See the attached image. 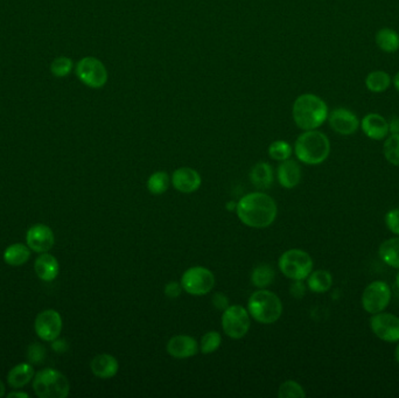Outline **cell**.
Segmentation results:
<instances>
[{
  "instance_id": "1",
  "label": "cell",
  "mask_w": 399,
  "mask_h": 398,
  "mask_svg": "<svg viewBox=\"0 0 399 398\" xmlns=\"http://www.w3.org/2000/svg\"><path fill=\"white\" fill-rule=\"evenodd\" d=\"M236 214L245 226L262 229L275 221L278 207L266 193H250L238 201Z\"/></svg>"
},
{
  "instance_id": "2",
  "label": "cell",
  "mask_w": 399,
  "mask_h": 398,
  "mask_svg": "<svg viewBox=\"0 0 399 398\" xmlns=\"http://www.w3.org/2000/svg\"><path fill=\"white\" fill-rule=\"evenodd\" d=\"M328 106L322 98L314 94H302L295 98L292 117L298 128L304 131L317 130L327 120Z\"/></svg>"
},
{
  "instance_id": "3",
  "label": "cell",
  "mask_w": 399,
  "mask_h": 398,
  "mask_svg": "<svg viewBox=\"0 0 399 398\" xmlns=\"http://www.w3.org/2000/svg\"><path fill=\"white\" fill-rule=\"evenodd\" d=\"M294 153L306 165H319L331 153V142L322 132L307 130L295 140Z\"/></svg>"
},
{
  "instance_id": "4",
  "label": "cell",
  "mask_w": 399,
  "mask_h": 398,
  "mask_svg": "<svg viewBox=\"0 0 399 398\" xmlns=\"http://www.w3.org/2000/svg\"><path fill=\"white\" fill-rule=\"evenodd\" d=\"M248 311L258 323L270 325L282 316V303L275 292L260 289L249 298Z\"/></svg>"
},
{
  "instance_id": "5",
  "label": "cell",
  "mask_w": 399,
  "mask_h": 398,
  "mask_svg": "<svg viewBox=\"0 0 399 398\" xmlns=\"http://www.w3.org/2000/svg\"><path fill=\"white\" fill-rule=\"evenodd\" d=\"M33 390L40 398H66L68 397L70 386L62 372L46 368L33 377Z\"/></svg>"
},
{
  "instance_id": "6",
  "label": "cell",
  "mask_w": 399,
  "mask_h": 398,
  "mask_svg": "<svg viewBox=\"0 0 399 398\" xmlns=\"http://www.w3.org/2000/svg\"><path fill=\"white\" fill-rule=\"evenodd\" d=\"M279 269L292 281H304L313 270V259L300 249H290L279 258Z\"/></svg>"
},
{
  "instance_id": "7",
  "label": "cell",
  "mask_w": 399,
  "mask_h": 398,
  "mask_svg": "<svg viewBox=\"0 0 399 398\" xmlns=\"http://www.w3.org/2000/svg\"><path fill=\"white\" fill-rule=\"evenodd\" d=\"M250 326L251 320L248 308L243 307L242 305H230L223 311L222 328L229 338L235 340L244 338Z\"/></svg>"
},
{
  "instance_id": "8",
  "label": "cell",
  "mask_w": 399,
  "mask_h": 398,
  "mask_svg": "<svg viewBox=\"0 0 399 398\" xmlns=\"http://www.w3.org/2000/svg\"><path fill=\"white\" fill-rule=\"evenodd\" d=\"M75 72L79 81L93 89H101L109 79L106 66L96 57L81 59L76 64Z\"/></svg>"
},
{
  "instance_id": "9",
  "label": "cell",
  "mask_w": 399,
  "mask_h": 398,
  "mask_svg": "<svg viewBox=\"0 0 399 398\" xmlns=\"http://www.w3.org/2000/svg\"><path fill=\"white\" fill-rule=\"evenodd\" d=\"M181 286L192 296H204L215 286L214 274L207 267H189L181 277Z\"/></svg>"
},
{
  "instance_id": "10",
  "label": "cell",
  "mask_w": 399,
  "mask_h": 398,
  "mask_svg": "<svg viewBox=\"0 0 399 398\" xmlns=\"http://www.w3.org/2000/svg\"><path fill=\"white\" fill-rule=\"evenodd\" d=\"M391 301L390 286L382 281L370 283L362 294V306L370 314L383 312Z\"/></svg>"
},
{
  "instance_id": "11",
  "label": "cell",
  "mask_w": 399,
  "mask_h": 398,
  "mask_svg": "<svg viewBox=\"0 0 399 398\" xmlns=\"http://www.w3.org/2000/svg\"><path fill=\"white\" fill-rule=\"evenodd\" d=\"M35 333L42 341L53 342L62 332V318L55 310H46L39 313L35 323Z\"/></svg>"
},
{
  "instance_id": "12",
  "label": "cell",
  "mask_w": 399,
  "mask_h": 398,
  "mask_svg": "<svg viewBox=\"0 0 399 398\" xmlns=\"http://www.w3.org/2000/svg\"><path fill=\"white\" fill-rule=\"evenodd\" d=\"M370 327L377 338L387 342L399 341V318L391 313H376L370 318Z\"/></svg>"
},
{
  "instance_id": "13",
  "label": "cell",
  "mask_w": 399,
  "mask_h": 398,
  "mask_svg": "<svg viewBox=\"0 0 399 398\" xmlns=\"http://www.w3.org/2000/svg\"><path fill=\"white\" fill-rule=\"evenodd\" d=\"M27 245L30 250L38 254L48 252L55 245L53 230L46 225H35L26 234Z\"/></svg>"
},
{
  "instance_id": "14",
  "label": "cell",
  "mask_w": 399,
  "mask_h": 398,
  "mask_svg": "<svg viewBox=\"0 0 399 398\" xmlns=\"http://www.w3.org/2000/svg\"><path fill=\"white\" fill-rule=\"evenodd\" d=\"M328 122L331 130L341 135H351L360 128V120L358 116L351 110L339 108L333 110L328 115Z\"/></svg>"
},
{
  "instance_id": "15",
  "label": "cell",
  "mask_w": 399,
  "mask_h": 398,
  "mask_svg": "<svg viewBox=\"0 0 399 398\" xmlns=\"http://www.w3.org/2000/svg\"><path fill=\"white\" fill-rule=\"evenodd\" d=\"M171 182L177 192L191 194L199 189L202 184V179L196 169H191V167H180L174 171Z\"/></svg>"
},
{
  "instance_id": "16",
  "label": "cell",
  "mask_w": 399,
  "mask_h": 398,
  "mask_svg": "<svg viewBox=\"0 0 399 398\" xmlns=\"http://www.w3.org/2000/svg\"><path fill=\"white\" fill-rule=\"evenodd\" d=\"M199 342L191 335H175L167 343V353L175 359H188L199 353Z\"/></svg>"
},
{
  "instance_id": "17",
  "label": "cell",
  "mask_w": 399,
  "mask_h": 398,
  "mask_svg": "<svg viewBox=\"0 0 399 398\" xmlns=\"http://www.w3.org/2000/svg\"><path fill=\"white\" fill-rule=\"evenodd\" d=\"M360 125L363 133L370 140H385L389 135V122L378 113L365 115Z\"/></svg>"
},
{
  "instance_id": "18",
  "label": "cell",
  "mask_w": 399,
  "mask_h": 398,
  "mask_svg": "<svg viewBox=\"0 0 399 398\" xmlns=\"http://www.w3.org/2000/svg\"><path fill=\"white\" fill-rule=\"evenodd\" d=\"M277 178L282 187L287 188V189L297 187L302 181V169L297 162H294L292 159H287L279 165Z\"/></svg>"
},
{
  "instance_id": "19",
  "label": "cell",
  "mask_w": 399,
  "mask_h": 398,
  "mask_svg": "<svg viewBox=\"0 0 399 398\" xmlns=\"http://www.w3.org/2000/svg\"><path fill=\"white\" fill-rule=\"evenodd\" d=\"M90 369L95 376L99 379H111L116 375L119 369L116 357L110 354H99L95 357L90 362Z\"/></svg>"
},
{
  "instance_id": "20",
  "label": "cell",
  "mask_w": 399,
  "mask_h": 398,
  "mask_svg": "<svg viewBox=\"0 0 399 398\" xmlns=\"http://www.w3.org/2000/svg\"><path fill=\"white\" fill-rule=\"evenodd\" d=\"M35 270L39 278L43 282H53L59 276L60 265L53 255L43 252L35 260Z\"/></svg>"
},
{
  "instance_id": "21",
  "label": "cell",
  "mask_w": 399,
  "mask_h": 398,
  "mask_svg": "<svg viewBox=\"0 0 399 398\" xmlns=\"http://www.w3.org/2000/svg\"><path fill=\"white\" fill-rule=\"evenodd\" d=\"M35 375V368L30 363H20L8 372V383L14 389H20L30 383Z\"/></svg>"
},
{
  "instance_id": "22",
  "label": "cell",
  "mask_w": 399,
  "mask_h": 398,
  "mask_svg": "<svg viewBox=\"0 0 399 398\" xmlns=\"http://www.w3.org/2000/svg\"><path fill=\"white\" fill-rule=\"evenodd\" d=\"M253 186L260 189H268L273 182V169L269 162H260L253 166L250 172Z\"/></svg>"
},
{
  "instance_id": "23",
  "label": "cell",
  "mask_w": 399,
  "mask_h": 398,
  "mask_svg": "<svg viewBox=\"0 0 399 398\" xmlns=\"http://www.w3.org/2000/svg\"><path fill=\"white\" fill-rule=\"evenodd\" d=\"M30 257V250L28 245L23 243H15L6 248L4 252L5 263L11 267H20L28 262Z\"/></svg>"
},
{
  "instance_id": "24",
  "label": "cell",
  "mask_w": 399,
  "mask_h": 398,
  "mask_svg": "<svg viewBox=\"0 0 399 398\" xmlns=\"http://www.w3.org/2000/svg\"><path fill=\"white\" fill-rule=\"evenodd\" d=\"M378 255L389 267L399 269V237L385 240L380 245Z\"/></svg>"
},
{
  "instance_id": "25",
  "label": "cell",
  "mask_w": 399,
  "mask_h": 398,
  "mask_svg": "<svg viewBox=\"0 0 399 398\" xmlns=\"http://www.w3.org/2000/svg\"><path fill=\"white\" fill-rule=\"evenodd\" d=\"M377 46L385 53H395L399 49V34L391 28H382L376 34Z\"/></svg>"
},
{
  "instance_id": "26",
  "label": "cell",
  "mask_w": 399,
  "mask_h": 398,
  "mask_svg": "<svg viewBox=\"0 0 399 398\" xmlns=\"http://www.w3.org/2000/svg\"><path fill=\"white\" fill-rule=\"evenodd\" d=\"M365 86L368 91L375 94L385 93L388 91L389 86H391V77L388 73L383 70H375L368 74L365 77Z\"/></svg>"
},
{
  "instance_id": "27",
  "label": "cell",
  "mask_w": 399,
  "mask_h": 398,
  "mask_svg": "<svg viewBox=\"0 0 399 398\" xmlns=\"http://www.w3.org/2000/svg\"><path fill=\"white\" fill-rule=\"evenodd\" d=\"M307 285L312 292L324 293L327 292L333 285V277L331 274L326 270H317L311 272L309 274Z\"/></svg>"
},
{
  "instance_id": "28",
  "label": "cell",
  "mask_w": 399,
  "mask_h": 398,
  "mask_svg": "<svg viewBox=\"0 0 399 398\" xmlns=\"http://www.w3.org/2000/svg\"><path fill=\"white\" fill-rule=\"evenodd\" d=\"M275 272L269 264H260L251 274V282L258 289H266L275 281Z\"/></svg>"
},
{
  "instance_id": "29",
  "label": "cell",
  "mask_w": 399,
  "mask_h": 398,
  "mask_svg": "<svg viewBox=\"0 0 399 398\" xmlns=\"http://www.w3.org/2000/svg\"><path fill=\"white\" fill-rule=\"evenodd\" d=\"M171 178L165 171H158L152 174L147 180V189L153 196H162L170 188Z\"/></svg>"
},
{
  "instance_id": "30",
  "label": "cell",
  "mask_w": 399,
  "mask_h": 398,
  "mask_svg": "<svg viewBox=\"0 0 399 398\" xmlns=\"http://www.w3.org/2000/svg\"><path fill=\"white\" fill-rule=\"evenodd\" d=\"M292 153H293V149L285 140H275L269 146L270 158L277 162H285L291 158Z\"/></svg>"
},
{
  "instance_id": "31",
  "label": "cell",
  "mask_w": 399,
  "mask_h": 398,
  "mask_svg": "<svg viewBox=\"0 0 399 398\" xmlns=\"http://www.w3.org/2000/svg\"><path fill=\"white\" fill-rule=\"evenodd\" d=\"M222 343V337L219 332L211 331L201 339L200 342V350L202 354H213L219 350Z\"/></svg>"
},
{
  "instance_id": "32",
  "label": "cell",
  "mask_w": 399,
  "mask_h": 398,
  "mask_svg": "<svg viewBox=\"0 0 399 398\" xmlns=\"http://www.w3.org/2000/svg\"><path fill=\"white\" fill-rule=\"evenodd\" d=\"M383 153L391 165L399 167V135H391L385 140Z\"/></svg>"
},
{
  "instance_id": "33",
  "label": "cell",
  "mask_w": 399,
  "mask_h": 398,
  "mask_svg": "<svg viewBox=\"0 0 399 398\" xmlns=\"http://www.w3.org/2000/svg\"><path fill=\"white\" fill-rule=\"evenodd\" d=\"M278 396L280 398H304L306 392L300 384L289 379L279 387Z\"/></svg>"
},
{
  "instance_id": "34",
  "label": "cell",
  "mask_w": 399,
  "mask_h": 398,
  "mask_svg": "<svg viewBox=\"0 0 399 398\" xmlns=\"http://www.w3.org/2000/svg\"><path fill=\"white\" fill-rule=\"evenodd\" d=\"M74 64L72 59L66 57H60L55 59L50 66V72L57 77H66L72 73Z\"/></svg>"
},
{
  "instance_id": "35",
  "label": "cell",
  "mask_w": 399,
  "mask_h": 398,
  "mask_svg": "<svg viewBox=\"0 0 399 398\" xmlns=\"http://www.w3.org/2000/svg\"><path fill=\"white\" fill-rule=\"evenodd\" d=\"M45 357L46 350L43 348V345H39V343L30 345L28 352H27V357H28V360H30L32 363H35V365L41 363Z\"/></svg>"
},
{
  "instance_id": "36",
  "label": "cell",
  "mask_w": 399,
  "mask_h": 398,
  "mask_svg": "<svg viewBox=\"0 0 399 398\" xmlns=\"http://www.w3.org/2000/svg\"><path fill=\"white\" fill-rule=\"evenodd\" d=\"M385 223L391 233L399 235V208L388 211L385 215Z\"/></svg>"
},
{
  "instance_id": "37",
  "label": "cell",
  "mask_w": 399,
  "mask_h": 398,
  "mask_svg": "<svg viewBox=\"0 0 399 398\" xmlns=\"http://www.w3.org/2000/svg\"><path fill=\"white\" fill-rule=\"evenodd\" d=\"M182 286H181V283L177 282H170L167 283L165 286V294L166 297L171 298V299H175V298L180 296L181 292H182Z\"/></svg>"
},
{
  "instance_id": "38",
  "label": "cell",
  "mask_w": 399,
  "mask_h": 398,
  "mask_svg": "<svg viewBox=\"0 0 399 398\" xmlns=\"http://www.w3.org/2000/svg\"><path fill=\"white\" fill-rule=\"evenodd\" d=\"M213 305H214L215 308L224 311L229 306V299L226 298L224 293H215L214 297H213Z\"/></svg>"
},
{
  "instance_id": "39",
  "label": "cell",
  "mask_w": 399,
  "mask_h": 398,
  "mask_svg": "<svg viewBox=\"0 0 399 398\" xmlns=\"http://www.w3.org/2000/svg\"><path fill=\"white\" fill-rule=\"evenodd\" d=\"M290 292L292 294V297L298 298V299L304 297L306 292V286L304 285L302 281H294L293 284L291 285Z\"/></svg>"
},
{
  "instance_id": "40",
  "label": "cell",
  "mask_w": 399,
  "mask_h": 398,
  "mask_svg": "<svg viewBox=\"0 0 399 398\" xmlns=\"http://www.w3.org/2000/svg\"><path fill=\"white\" fill-rule=\"evenodd\" d=\"M389 132H391V135H399V118H392L389 123Z\"/></svg>"
},
{
  "instance_id": "41",
  "label": "cell",
  "mask_w": 399,
  "mask_h": 398,
  "mask_svg": "<svg viewBox=\"0 0 399 398\" xmlns=\"http://www.w3.org/2000/svg\"><path fill=\"white\" fill-rule=\"evenodd\" d=\"M53 350H57L59 353H64L67 350V345H66V341L64 340H54L53 342Z\"/></svg>"
},
{
  "instance_id": "42",
  "label": "cell",
  "mask_w": 399,
  "mask_h": 398,
  "mask_svg": "<svg viewBox=\"0 0 399 398\" xmlns=\"http://www.w3.org/2000/svg\"><path fill=\"white\" fill-rule=\"evenodd\" d=\"M8 397L28 398L30 397V395L27 394V392H20V391H13V392H11V394L8 395Z\"/></svg>"
},
{
  "instance_id": "43",
  "label": "cell",
  "mask_w": 399,
  "mask_h": 398,
  "mask_svg": "<svg viewBox=\"0 0 399 398\" xmlns=\"http://www.w3.org/2000/svg\"><path fill=\"white\" fill-rule=\"evenodd\" d=\"M393 86H395L396 89L399 93V72L396 74L395 77H393Z\"/></svg>"
},
{
  "instance_id": "44",
  "label": "cell",
  "mask_w": 399,
  "mask_h": 398,
  "mask_svg": "<svg viewBox=\"0 0 399 398\" xmlns=\"http://www.w3.org/2000/svg\"><path fill=\"white\" fill-rule=\"evenodd\" d=\"M5 390H6V389H5L4 383L0 381V398L4 397Z\"/></svg>"
},
{
  "instance_id": "45",
  "label": "cell",
  "mask_w": 399,
  "mask_h": 398,
  "mask_svg": "<svg viewBox=\"0 0 399 398\" xmlns=\"http://www.w3.org/2000/svg\"><path fill=\"white\" fill-rule=\"evenodd\" d=\"M395 357L396 361L399 363V343L397 345V347H396Z\"/></svg>"
},
{
  "instance_id": "46",
  "label": "cell",
  "mask_w": 399,
  "mask_h": 398,
  "mask_svg": "<svg viewBox=\"0 0 399 398\" xmlns=\"http://www.w3.org/2000/svg\"><path fill=\"white\" fill-rule=\"evenodd\" d=\"M396 284H397V286L399 287V271L398 274H397V276H396Z\"/></svg>"
}]
</instances>
